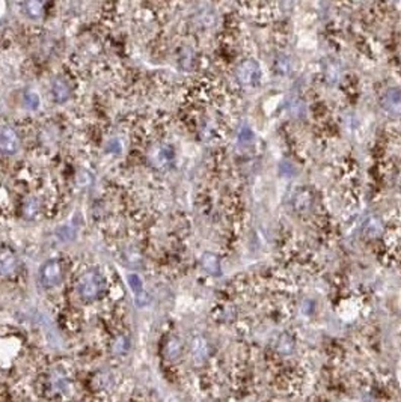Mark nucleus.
<instances>
[{"instance_id": "nucleus-1", "label": "nucleus", "mask_w": 401, "mask_h": 402, "mask_svg": "<svg viewBox=\"0 0 401 402\" xmlns=\"http://www.w3.org/2000/svg\"><path fill=\"white\" fill-rule=\"evenodd\" d=\"M77 289L82 298L95 300L104 289V280L97 271H88L80 277Z\"/></svg>"}, {"instance_id": "nucleus-2", "label": "nucleus", "mask_w": 401, "mask_h": 402, "mask_svg": "<svg viewBox=\"0 0 401 402\" xmlns=\"http://www.w3.org/2000/svg\"><path fill=\"white\" fill-rule=\"evenodd\" d=\"M62 277V270H60V264L56 259H50L47 261L42 268H41V280L45 286H54L57 285V282Z\"/></svg>"}, {"instance_id": "nucleus-3", "label": "nucleus", "mask_w": 401, "mask_h": 402, "mask_svg": "<svg viewBox=\"0 0 401 402\" xmlns=\"http://www.w3.org/2000/svg\"><path fill=\"white\" fill-rule=\"evenodd\" d=\"M18 148V137L15 131L9 127H5L0 130V151L6 154L15 152Z\"/></svg>"}, {"instance_id": "nucleus-4", "label": "nucleus", "mask_w": 401, "mask_h": 402, "mask_svg": "<svg viewBox=\"0 0 401 402\" xmlns=\"http://www.w3.org/2000/svg\"><path fill=\"white\" fill-rule=\"evenodd\" d=\"M45 2L47 0H24V14L32 20L41 18L45 11Z\"/></svg>"}, {"instance_id": "nucleus-5", "label": "nucleus", "mask_w": 401, "mask_h": 402, "mask_svg": "<svg viewBox=\"0 0 401 402\" xmlns=\"http://www.w3.org/2000/svg\"><path fill=\"white\" fill-rule=\"evenodd\" d=\"M51 91H53V95H54L56 101H60L62 103V101H66L70 98V86L62 78H56L53 82Z\"/></svg>"}, {"instance_id": "nucleus-6", "label": "nucleus", "mask_w": 401, "mask_h": 402, "mask_svg": "<svg viewBox=\"0 0 401 402\" xmlns=\"http://www.w3.org/2000/svg\"><path fill=\"white\" fill-rule=\"evenodd\" d=\"M15 258L12 253H6L0 256V274H9L15 268Z\"/></svg>"}, {"instance_id": "nucleus-7", "label": "nucleus", "mask_w": 401, "mask_h": 402, "mask_svg": "<svg viewBox=\"0 0 401 402\" xmlns=\"http://www.w3.org/2000/svg\"><path fill=\"white\" fill-rule=\"evenodd\" d=\"M128 283H130L131 289L136 292V295L142 292V282H141V277H139V276H136V274H130V276H128Z\"/></svg>"}, {"instance_id": "nucleus-8", "label": "nucleus", "mask_w": 401, "mask_h": 402, "mask_svg": "<svg viewBox=\"0 0 401 402\" xmlns=\"http://www.w3.org/2000/svg\"><path fill=\"white\" fill-rule=\"evenodd\" d=\"M24 100H26V106L30 107V109H36L38 104H39V97L35 92H27L26 97H24Z\"/></svg>"}, {"instance_id": "nucleus-9", "label": "nucleus", "mask_w": 401, "mask_h": 402, "mask_svg": "<svg viewBox=\"0 0 401 402\" xmlns=\"http://www.w3.org/2000/svg\"><path fill=\"white\" fill-rule=\"evenodd\" d=\"M118 350H119V353L122 354L125 350H127V341L124 339V338H119L116 342H115V351L118 353Z\"/></svg>"}]
</instances>
